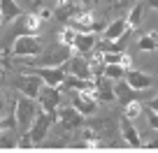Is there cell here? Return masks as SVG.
<instances>
[{"label":"cell","instance_id":"obj_12","mask_svg":"<svg viewBox=\"0 0 158 153\" xmlns=\"http://www.w3.org/2000/svg\"><path fill=\"white\" fill-rule=\"evenodd\" d=\"M109 81H112L109 77H105V79L95 77V93H93V98L98 100V102H112V100L116 98V88H114Z\"/></svg>","mask_w":158,"mask_h":153},{"label":"cell","instance_id":"obj_33","mask_svg":"<svg viewBox=\"0 0 158 153\" xmlns=\"http://www.w3.org/2000/svg\"><path fill=\"white\" fill-rule=\"evenodd\" d=\"M19 2H28V0H19Z\"/></svg>","mask_w":158,"mask_h":153},{"label":"cell","instance_id":"obj_11","mask_svg":"<svg viewBox=\"0 0 158 153\" xmlns=\"http://www.w3.org/2000/svg\"><path fill=\"white\" fill-rule=\"evenodd\" d=\"M126 81H128L135 91H147V88H151V86L156 84L153 77H149L147 72H139V70H133V67L126 72Z\"/></svg>","mask_w":158,"mask_h":153},{"label":"cell","instance_id":"obj_16","mask_svg":"<svg viewBox=\"0 0 158 153\" xmlns=\"http://www.w3.org/2000/svg\"><path fill=\"white\" fill-rule=\"evenodd\" d=\"M21 14L19 0H0V23H10Z\"/></svg>","mask_w":158,"mask_h":153},{"label":"cell","instance_id":"obj_19","mask_svg":"<svg viewBox=\"0 0 158 153\" xmlns=\"http://www.w3.org/2000/svg\"><path fill=\"white\" fill-rule=\"evenodd\" d=\"M77 35H79V30H74L72 26H68V28H63V30L58 33V44H60V46H74Z\"/></svg>","mask_w":158,"mask_h":153},{"label":"cell","instance_id":"obj_22","mask_svg":"<svg viewBox=\"0 0 158 153\" xmlns=\"http://www.w3.org/2000/svg\"><path fill=\"white\" fill-rule=\"evenodd\" d=\"M142 12H144V5H142V2H137V5L130 10V14H128V26H130V30H135L139 23H142Z\"/></svg>","mask_w":158,"mask_h":153},{"label":"cell","instance_id":"obj_18","mask_svg":"<svg viewBox=\"0 0 158 153\" xmlns=\"http://www.w3.org/2000/svg\"><path fill=\"white\" fill-rule=\"evenodd\" d=\"M137 49L139 51H156L158 49V33L156 30H149L147 35H142L137 40Z\"/></svg>","mask_w":158,"mask_h":153},{"label":"cell","instance_id":"obj_10","mask_svg":"<svg viewBox=\"0 0 158 153\" xmlns=\"http://www.w3.org/2000/svg\"><path fill=\"white\" fill-rule=\"evenodd\" d=\"M65 70H68L70 74H74V77H84V79H93V70H91V63L89 60L81 58V54L72 56V58L68 60V65H65Z\"/></svg>","mask_w":158,"mask_h":153},{"label":"cell","instance_id":"obj_21","mask_svg":"<svg viewBox=\"0 0 158 153\" xmlns=\"http://www.w3.org/2000/svg\"><path fill=\"white\" fill-rule=\"evenodd\" d=\"M126 72H128V70H126L123 65H118V63L107 65V67H105V77H109L112 81H121V79H126Z\"/></svg>","mask_w":158,"mask_h":153},{"label":"cell","instance_id":"obj_30","mask_svg":"<svg viewBox=\"0 0 158 153\" xmlns=\"http://www.w3.org/2000/svg\"><path fill=\"white\" fill-rule=\"evenodd\" d=\"M149 107H151V109H156V111H158V98H156V100H151V102H149Z\"/></svg>","mask_w":158,"mask_h":153},{"label":"cell","instance_id":"obj_9","mask_svg":"<svg viewBox=\"0 0 158 153\" xmlns=\"http://www.w3.org/2000/svg\"><path fill=\"white\" fill-rule=\"evenodd\" d=\"M72 95V107H77L84 116H93L95 109H98V100L91 93H84V91H70Z\"/></svg>","mask_w":158,"mask_h":153},{"label":"cell","instance_id":"obj_14","mask_svg":"<svg viewBox=\"0 0 158 153\" xmlns=\"http://www.w3.org/2000/svg\"><path fill=\"white\" fill-rule=\"evenodd\" d=\"M118 128H121V135H123V139L130 144V146H142V139H139V135H137V128H135L133 119H128V116H121V123H118Z\"/></svg>","mask_w":158,"mask_h":153},{"label":"cell","instance_id":"obj_28","mask_svg":"<svg viewBox=\"0 0 158 153\" xmlns=\"http://www.w3.org/2000/svg\"><path fill=\"white\" fill-rule=\"evenodd\" d=\"M37 14L42 16L44 21H47V19H51V10H47V7H40V10H37Z\"/></svg>","mask_w":158,"mask_h":153},{"label":"cell","instance_id":"obj_3","mask_svg":"<svg viewBox=\"0 0 158 153\" xmlns=\"http://www.w3.org/2000/svg\"><path fill=\"white\" fill-rule=\"evenodd\" d=\"M54 121H56V114H49V111H40V114H37L35 123L30 125V130H28L35 144H42V142H44V137L49 135Z\"/></svg>","mask_w":158,"mask_h":153},{"label":"cell","instance_id":"obj_25","mask_svg":"<svg viewBox=\"0 0 158 153\" xmlns=\"http://www.w3.org/2000/svg\"><path fill=\"white\" fill-rule=\"evenodd\" d=\"M14 123H16V119H12V121H2V119H0V137L10 132V130L14 128Z\"/></svg>","mask_w":158,"mask_h":153},{"label":"cell","instance_id":"obj_13","mask_svg":"<svg viewBox=\"0 0 158 153\" xmlns=\"http://www.w3.org/2000/svg\"><path fill=\"white\" fill-rule=\"evenodd\" d=\"M128 30H130L128 19H116V21H112V23L105 28L102 37H105V40H109V42H114V40H121L123 35H128Z\"/></svg>","mask_w":158,"mask_h":153},{"label":"cell","instance_id":"obj_17","mask_svg":"<svg viewBox=\"0 0 158 153\" xmlns=\"http://www.w3.org/2000/svg\"><path fill=\"white\" fill-rule=\"evenodd\" d=\"M95 35L93 33H79L77 35V42H74V46H72V51L74 54H91V51L95 49Z\"/></svg>","mask_w":158,"mask_h":153},{"label":"cell","instance_id":"obj_26","mask_svg":"<svg viewBox=\"0 0 158 153\" xmlns=\"http://www.w3.org/2000/svg\"><path fill=\"white\" fill-rule=\"evenodd\" d=\"M147 116H149V125H151V128H156V130H158V111H156V109H151V107H149Z\"/></svg>","mask_w":158,"mask_h":153},{"label":"cell","instance_id":"obj_34","mask_svg":"<svg viewBox=\"0 0 158 153\" xmlns=\"http://www.w3.org/2000/svg\"><path fill=\"white\" fill-rule=\"evenodd\" d=\"M0 74H2V67H0Z\"/></svg>","mask_w":158,"mask_h":153},{"label":"cell","instance_id":"obj_15","mask_svg":"<svg viewBox=\"0 0 158 153\" xmlns=\"http://www.w3.org/2000/svg\"><path fill=\"white\" fill-rule=\"evenodd\" d=\"M79 10H84V7L79 5L77 0H58V2H56V19L70 21Z\"/></svg>","mask_w":158,"mask_h":153},{"label":"cell","instance_id":"obj_2","mask_svg":"<svg viewBox=\"0 0 158 153\" xmlns=\"http://www.w3.org/2000/svg\"><path fill=\"white\" fill-rule=\"evenodd\" d=\"M42 51V42L33 33L16 35L14 44H12V58H37Z\"/></svg>","mask_w":158,"mask_h":153},{"label":"cell","instance_id":"obj_1","mask_svg":"<svg viewBox=\"0 0 158 153\" xmlns=\"http://www.w3.org/2000/svg\"><path fill=\"white\" fill-rule=\"evenodd\" d=\"M42 111L40 102L35 98H28V95L21 93L16 98V104H14V119H16V125L19 128H30L37 119V114Z\"/></svg>","mask_w":158,"mask_h":153},{"label":"cell","instance_id":"obj_27","mask_svg":"<svg viewBox=\"0 0 158 153\" xmlns=\"http://www.w3.org/2000/svg\"><path fill=\"white\" fill-rule=\"evenodd\" d=\"M121 65H123L126 70H130V67H133V58H130L128 54H123V58H121Z\"/></svg>","mask_w":158,"mask_h":153},{"label":"cell","instance_id":"obj_20","mask_svg":"<svg viewBox=\"0 0 158 153\" xmlns=\"http://www.w3.org/2000/svg\"><path fill=\"white\" fill-rule=\"evenodd\" d=\"M42 23H44V19H42L40 14H26L23 30H26V33H37V30L42 28Z\"/></svg>","mask_w":158,"mask_h":153},{"label":"cell","instance_id":"obj_8","mask_svg":"<svg viewBox=\"0 0 158 153\" xmlns=\"http://www.w3.org/2000/svg\"><path fill=\"white\" fill-rule=\"evenodd\" d=\"M68 23L74 30H79V33H95V30H100V23H95V14L91 10H79Z\"/></svg>","mask_w":158,"mask_h":153},{"label":"cell","instance_id":"obj_31","mask_svg":"<svg viewBox=\"0 0 158 153\" xmlns=\"http://www.w3.org/2000/svg\"><path fill=\"white\" fill-rule=\"evenodd\" d=\"M149 7H153V10H158V0H149Z\"/></svg>","mask_w":158,"mask_h":153},{"label":"cell","instance_id":"obj_7","mask_svg":"<svg viewBox=\"0 0 158 153\" xmlns=\"http://www.w3.org/2000/svg\"><path fill=\"white\" fill-rule=\"evenodd\" d=\"M28 72H30V70H28ZM14 86H16L23 95L37 100V95H40V91H42V86H44V81H42V77H40V74H35V72H30V74L23 72V77H19V79L14 81Z\"/></svg>","mask_w":158,"mask_h":153},{"label":"cell","instance_id":"obj_24","mask_svg":"<svg viewBox=\"0 0 158 153\" xmlns=\"http://www.w3.org/2000/svg\"><path fill=\"white\" fill-rule=\"evenodd\" d=\"M33 137H30V132L28 135H23V137L19 139V142H16V148H33Z\"/></svg>","mask_w":158,"mask_h":153},{"label":"cell","instance_id":"obj_29","mask_svg":"<svg viewBox=\"0 0 158 153\" xmlns=\"http://www.w3.org/2000/svg\"><path fill=\"white\" fill-rule=\"evenodd\" d=\"M77 2H79V5H81V7H89V5H93L95 0H77Z\"/></svg>","mask_w":158,"mask_h":153},{"label":"cell","instance_id":"obj_4","mask_svg":"<svg viewBox=\"0 0 158 153\" xmlns=\"http://www.w3.org/2000/svg\"><path fill=\"white\" fill-rule=\"evenodd\" d=\"M60 100H63V95H60L58 86H51V84H44L37 95V102L42 107V111H49V114H56V109L60 107Z\"/></svg>","mask_w":158,"mask_h":153},{"label":"cell","instance_id":"obj_6","mask_svg":"<svg viewBox=\"0 0 158 153\" xmlns=\"http://www.w3.org/2000/svg\"><path fill=\"white\" fill-rule=\"evenodd\" d=\"M56 121L63 130H74L84 123V114L77 107H58L56 109Z\"/></svg>","mask_w":158,"mask_h":153},{"label":"cell","instance_id":"obj_32","mask_svg":"<svg viewBox=\"0 0 158 153\" xmlns=\"http://www.w3.org/2000/svg\"><path fill=\"white\" fill-rule=\"evenodd\" d=\"M147 148H158V142H149V144H147Z\"/></svg>","mask_w":158,"mask_h":153},{"label":"cell","instance_id":"obj_5","mask_svg":"<svg viewBox=\"0 0 158 153\" xmlns=\"http://www.w3.org/2000/svg\"><path fill=\"white\" fill-rule=\"evenodd\" d=\"M30 72L40 74L44 84H51V86H63L65 79H68V70L63 65H49V67H30Z\"/></svg>","mask_w":158,"mask_h":153},{"label":"cell","instance_id":"obj_23","mask_svg":"<svg viewBox=\"0 0 158 153\" xmlns=\"http://www.w3.org/2000/svg\"><path fill=\"white\" fill-rule=\"evenodd\" d=\"M144 104L139 102V100H130V102H126V109H123V116H128V119H137L139 114H142Z\"/></svg>","mask_w":158,"mask_h":153}]
</instances>
